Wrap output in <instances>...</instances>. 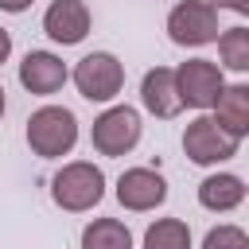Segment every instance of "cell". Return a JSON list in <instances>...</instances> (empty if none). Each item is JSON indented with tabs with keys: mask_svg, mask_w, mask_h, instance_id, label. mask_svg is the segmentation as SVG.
I'll list each match as a JSON object with an SVG mask.
<instances>
[{
	"mask_svg": "<svg viewBox=\"0 0 249 249\" xmlns=\"http://www.w3.org/2000/svg\"><path fill=\"white\" fill-rule=\"evenodd\" d=\"M23 136H27V148L39 160H62L78 144V117L66 105H39L27 117Z\"/></svg>",
	"mask_w": 249,
	"mask_h": 249,
	"instance_id": "1",
	"label": "cell"
},
{
	"mask_svg": "<svg viewBox=\"0 0 249 249\" xmlns=\"http://www.w3.org/2000/svg\"><path fill=\"white\" fill-rule=\"evenodd\" d=\"M51 198L66 214H86L105 198V171L89 160H70L51 175Z\"/></svg>",
	"mask_w": 249,
	"mask_h": 249,
	"instance_id": "2",
	"label": "cell"
},
{
	"mask_svg": "<svg viewBox=\"0 0 249 249\" xmlns=\"http://www.w3.org/2000/svg\"><path fill=\"white\" fill-rule=\"evenodd\" d=\"M70 82L78 86V93L93 105H109L121 89H124V62L113 51H89L74 62Z\"/></svg>",
	"mask_w": 249,
	"mask_h": 249,
	"instance_id": "3",
	"label": "cell"
},
{
	"mask_svg": "<svg viewBox=\"0 0 249 249\" xmlns=\"http://www.w3.org/2000/svg\"><path fill=\"white\" fill-rule=\"evenodd\" d=\"M144 136V121H140V109L132 105H109L105 113L93 117V128H89V144L97 156H128Z\"/></svg>",
	"mask_w": 249,
	"mask_h": 249,
	"instance_id": "4",
	"label": "cell"
},
{
	"mask_svg": "<svg viewBox=\"0 0 249 249\" xmlns=\"http://www.w3.org/2000/svg\"><path fill=\"white\" fill-rule=\"evenodd\" d=\"M237 148H241V140H233L230 132H222L210 113H198V117L183 128V152H187V160L198 163V167H218V163L233 160Z\"/></svg>",
	"mask_w": 249,
	"mask_h": 249,
	"instance_id": "5",
	"label": "cell"
},
{
	"mask_svg": "<svg viewBox=\"0 0 249 249\" xmlns=\"http://www.w3.org/2000/svg\"><path fill=\"white\" fill-rule=\"evenodd\" d=\"M218 8L206 0H179L167 12V39L175 47H206L218 39Z\"/></svg>",
	"mask_w": 249,
	"mask_h": 249,
	"instance_id": "6",
	"label": "cell"
},
{
	"mask_svg": "<svg viewBox=\"0 0 249 249\" xmlns=\"http://www.w3.org/2000/svg\"><path fill=\"white\" fill-rule=\"evenodd\" d=\"M222 86H226V74L210 58H187L183 66H175V89H179L183 109L206 113L214 105V97L222 93Z\"/></svg>",
	"mask_w": 249,
	"mask_h": 249,
	"instance_id": "7",
	"label": "cell"
},
{
	"mask_svg": "<svg viewBox=\"0 0 249 249\" xmlns=\"http://www.w3.org/2000/svg\"><path fill=\"white\" fill-rule=\"evenodd\" d=\"M117 202L132 214H148L167 202V179L156 167H128L117 179Z\"/></svg>",
	"mask_w": 249,
	"mask_h": 249,
	"instance_id": "8",
	"label": "cell"
},
{
	"mask_svg": "<svg viewBox=\"0 0 249 249\" xmlns=\"http://www.w3.org/2000/svg\"><path fill=\"white\" fill-rule=\"evenodd\" d=\"M93 27V12L86 0H54L43 12V31L58 47H78Z\"/></svg>",
	"mask_w": 249,
	"mask_h": 249,
	"instance_id": "9",
	"label": "cell"
},
{
	"mask_svg": "<svg viewBox=\"0 0 249 249\" xmlns=\"http://www.w3.org/2000/svg\"><path fill=\"white\" fill-rule=\"evenodd\" d=\"M70 82V66L54 51H27L19 62V86L35 97H51Z\"/></svg>",
	"mask_w": 249,
	"mask_h": 249,
	"instance_id": "10",
	"label": "cell"
},
{
	"mask_svg": "<svg viewBox=\"0 0 249 249\" xmlns=\"http://www.w3.org/2000/svg\"><path fill=\"white\" fill-rule=\"evenodd\" d=\"M140 105L160 117V121H171L183 113V101H179V89H175V70L171 66H152L144 78H140Z\"/></svg>",
	"mask_w": 249,
	"mask_h": 249,
	"instance_id": "11",
	"label": "cell"
},
{
	"mask_svg": "<svg viewBox=\"0 0 249 249\" xmlns=\"http://www.w3.org/2000/svg\"><path fill=\"white\" fill-rule=\"evenodd\" d=\"M210 117L222 132H230L233 140H245L249 136V86L245 82L222 86V93L210 105Z\"/></svg>",
	"mask_w": 249,
	"mask_h": 249,
	"instance_id": "12",
	"label": "cell"
},
{
	"mask_svg": "<svg viewBox=\"0 0 249 249\" xmlns=\"http://www.w3.org/2000/svg\"><path fill=\"white\" fill-rule=\"evenodd\" d=\"M245 202V183L233 171H214L198 183V206L210 214H230Z\"/></svg>",
	"mask_w": 249,
	"mask_h": 249,
	"instance_id": "13",
	"label": "cell"
},
{
	"mask_svg": "<svg viewBox=\"0 0 249 249\" xmlns=\"http://www.w3.org/2000/svg\"><path fill=\"white\" fill-rule=\"evenodd\" d=\"M82 249H132V230L121 218H93L82 230Z\"/></svg>",
	"mask_w": 249,
	"mask_h": 249,
	"instance_id": "14",
	"label": "cell"
},
{
	"mask_svg": "<svg viewBox=\"0 0 249 249\" xmlns=\"http://www.w3.org/2000/svg\"><path fill=\"white\" fill-rule=\"evenodd\" d=\"M144 249H191V226L183 218H156L144 230Z\"/></svg>",
	"mask_w": 249,
	"mask_h": 249,
	"instance_id": "15",
	"label": "cell"
},
{
	"mask_svg": "<svg viewBox=\"0 0 249 249\" xmlns=\"http://www.w3.org/2000/svg\"><path fill=\"white\" fill-rule=\"evenodd\" d=\"M218 66L245 74L249 70V27H226L218 31Z\"/></svg>",
	"mask_w": 249,
	"mask_h": 249,
	"instance_id": "16",
	"label": "cell"
},
{
	"mask_svg": "<svg viewBox=\"0 0 249 249\" xmlns=\"http://www.w3.org/2000/svg\"><path fill=\"white\" fill-rule=\"evenodd\" d=\"M202 249H249V233L241 226H233V222H222V226L206 230Z\"/></svg>",
	"mask_w": 249,
	"mask_h": 249,
	"instance_id": "17",
	"label": "cell"
},
{
	"mask_svg": "<svg viewBox=\"0 0 249 249\" xmlns=\"http://www.w3.org/2000/svg\"><path fill=\"white\" fill-rule=\"evenodd\" d=\"M210 8H226V12H237V16H249V0H206Z\"/></svg>",
	"mask_w": 249,
	"mask_h": 249,
	"instance_id": "18",
	"label": "cell"
},
{
	"mask_svg": "<svg viewBox=\"0 0 249 249\" xmlns=\"http://www.w3.org/2000/svg\"><path fill=\"white\" fill-rule=\"evenodd\" d=\"M35 0H0V12H12V16H19V12H27Z\"/></svg>",
	"mask_w": 249,
	"mask_h": 249,
	"instance_id": "19",
	"label": "cell"
},
{
	"mask_svg": "<svg viewBox=\"0 0 249 249\" xmlns=\"http://www.w3.org/2000/svg\"><path fill=\"white\" fill-rule=\"evenodd\" d=\"M8 58H12V35H8L4 27H0V66H4Z\"/></svg>",
	"mask_w": 249,
	"mask_h": 249,
	"instance_id": "20",
	"label": "cell"
},
{
	"mask_svg": "<svg viewBox=\"0 0 249 249\" xmlns=\"http://www.w3.org/2000/svg\"><path fill=\"white\" fill-rule=\"evenodd\" d=\"M4 109H8V97H4V86H0V117H4Z\"/></svg>",
	"mask_w": 249,
	"mask_h": 249,
	"instance_id": "21",
	"label": "cell"
}]
</instances>
